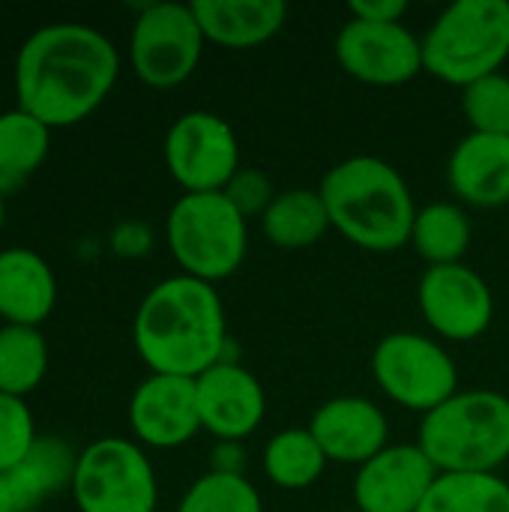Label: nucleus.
Returning <instances> with one entry per match:
<instances>
[{"label":"nucleus","instance_id":"393cba45","mask_svg":"<svg viewBox=\"0 0 509 512\" xmlns=\"http://www.w3.org/2000/svg\"><path fill=\"white\" fill-rule=\"evenodd\" d=\"M327 456L309 429H285L264 450V471L279 489H309L324 474Z\"/></svg>","mask_w":509,"mask_h":512},{"label":"nucleus","instance_id":"7ed1b4c3","mask_svg":"<svg viewBox=\"0 0 509 512\" xmlns=\"http://www.w3.org/2000/svg\"><path fill=\"white\" fill-rule=\"evenodd\" d=\"M321 198L330 225L354 246L369 252H396L411 240L417 207L402 174L378 156H354L327 171Z\"/></svg>","mask_w":509,"mask_h":512},{"label":"nucleus","instance_id":"2f4dec72","mask_svg":"<svg viewBox=\"0 0 509 512\" xmlns=\"http://www.w3.org/2000/svg\"><path fill=\"white\" fill-rule=\"evenodd\" d=\"M111 243H114V249H117L120 255L132 258V255H141L144 249H150V234H147V228H141V225H120V228L114 231Z\"/></svg>","mask_w":509,"mask_h":512},{"label":"nucleus","instance_id":"ddd939ff","mask_svg":"<svg viewBox=\"0 0 509 512\" xmlns=\"http://www.w3.org/2000/svg\"><path fill=\"white\" fill-rule=\"evenodd\" d=\"M438 480L420 444H396L369 459L354 480L357 512H417Z\"/></svg>","mask_w":509,"mask_h":512},{"label":"nucleus","instance_id":"9d476101","mask_svg":"<svg viewBox=\"0 0 509 512\" xmlns=\"http://www.w3.org/2000/svg\"><path fill=\"white\" fill-rule=\"evenodd\" d=\"M165 165L186 195L225 192L240 171L237 135L219 114L189 111L165 135Z\"/></svg>","mask_w":509,"mask_h":512},{"label":"nucleus","instance_id":"a878e982","mask_svg":"<svg viewBox=\"0 0 509 512\" xmlns=\"http://www.w3.org/2000/svg\"><path fill=\"white\" fill-rule=\"evenodd\" d=\"M417 512H509V486L495 474H438Z\"/></svg>","mask_w":509,"mask_h":512},{"label":"nucleus","instance_id":"20e7f679","mask_svg":"<svg viewBox=\"0 0 509 512\" xmlns=\"http://www.w3.org/2000/svg\"><path fill=\"white\" fill-rule=\"evenodd\" d=\"M420 450L438 474H495L509 459V399L492 390L456 393L426 414Z\"/></svg>","mask_w":509,"mask_h":512},{"label":"nucleus","instance_id":"2eb2a0df","mask_svg":"<svg viewBox=\"0 0 509 512\" xmlns=\"http://www.w3.org/2000/svg\"><path fill=\"white\" fill-rule=\"evenodd\" d=\"M201 429L219 441H243L264 420V390L252 372L237 363H216L195 378Z\"/></svg>","mask_w":509,"mask_h":512},{"label":"nucleus","instance_id":"f03ea898","mask_svg":"<svg viewBox=\"0 0 509 512\" xmlns=\"http://www.w3.org/2000/svg\"><path fill=\"white\" fill-rule=\"evenodd\" d=\"M132 339L153 375L201 378L222 363L228 339L216 288L186 273L162 279L141 300Z\"/></svg>","mask_w":509,"mask_h":512},{"label":"nucleus","instance_id":"7c9ffc66","mask_svg":"<svg viewBox=\"0 0 509 512\" xmlns=\"http://www.w3.org/2000/svg\"><path fill=\"white\" fill-rule=\"evenodd\" d=\"M405 12H408L405 0H354L351 3L354 18L375 21V24H399Z\"/></svg>","mask_w":509,"mask_h":512},{"label":"nucleus","instance_id":"412c9836","mask_svg":"<svg viewBox=\"0 0 509 512\" xmlns=\"http://www.w3.org/2000/svg\"><path fill=\"white\" fill-rule=\"evenodd\" d=\"M267 240L279 249H306L315 246L330 225L327 204L315 189H291L270 201L261 216Z\"/></svg>","mask_w":509,"mask_h":512},{"label":"nucleus","instance_id":"6e6552de","mask_svg":"<svg viewBox=\"0 0 509 512\" xmlns=\"http://www.w3.org/2000/svg\"><path fill=\"white\" fill-rule=\"evenodd\" d=\"M204 42L189 3H147L129 36V60L147 87L168 90L198 69Z\"/></svg>","mask_w":509,"mask_h":512},{"label":"nucleus","instance_id":"aec40b11","mask_svg":"<svg viewBox=\"0 0 509 512\" xmlns=\"http://www.w3.org/2000/svg\"><path fill=\"white\" fill-rule=\"evenodd\" d=\"M75 465H78V453L66 441L54 435H39L30 453L3 477L15 510L30 512L54 492L66 486L72 489Z\"/></svg>","mask_w":509,"mask_h":512},{"label":"nucleus","instance_id":"c756f323","mask_svg":"<svg viewBox=\"0 0 509 512\" xmlns=\"http://www.w3.org/2000/svg\"><path fill=\"white\" fill-rule=\"evenodd\" d=\"M225 195H228V201L243 216H252V213H261L264 216V210L273 201L270 198V183L261 174H255V171H237V177L228 183Z\"/></svg>","mask_w":509,"mask_h":512},{"label":"nucleus","instance_id":"0eeeda50","mask_svg":"<svg viewBox=\"0 0 509 512\" xmlns=\"http://www.w3.org/2000/svg\"><path fill=\"white\" fill-rule=\"evenodd\" d=\"M72 498L78 512H153L159 489L138 444L102 438L78 453Z\"/></svg>","mask_w":509,"mask_h":512},{"label":"nucleus","instance_id":"423d86ee","mask_svg":"<svg viewBox=\"0 0 509 512\" xmlns=\"http://www.w3.org/2000/svg\"><path fill=\"white\" fill-rule=\"evenodd\" d=\"M168 249L186 276L216 282L246 258V216L225 192L183 195L168 213Z\"/></svg>","mask_w":509,"mask_h":512},{"label":"nucleus","instance_id":"39448f33","mask_svg":"<svg viewBox=\"0 0 509 512\" xmlns=\"http://www.w3.org/2000/svg\"><path fill=\"white\" fill-rule=\"evenodd\" d=\"M509 57L507 0H459L423 39V66L456 87L489 78Z\"/></svg>","mask_w":509,"mask_h":512},{"label":"nucleus","instance_id":"dca6fc26","mask_svg":"<svg viewBox=\"0 0 509 512\" xmlns=\"http://www.w3.org/2000/svg\"><path fill=\"white\" fill-rule=\"evenodd\" d=\"M312 438L324 450L327 462H342V465H366L378 453L387 450V417L378 405L369 399L357 396H342L324 402L312 423H309Z\"/></svg>","mask_w":509,"mask_h":512},{"label":"nucleus","instance_id":"9b49d317","mask_svg":"<svg viewBox=\"0 0 509 512\" xmlns=\"http://www.w3.org/2000/svg\"><path fill=\"white\" fill-rule=\"evenodd\" d=\"M336 57L342 69L375 87L411 81L423 66V42L399 24H375L351 18L336 36Z\"/></svg>","mask_w":509,"mask_h":512},{"label":"nucleus","instance_id":"c85d7f7f","mask_svg":"<svg viewBox=\"0 0 509 512\" xmlns=\"http://www.w3.org/2000/svg\"><path fill=\"white\" fill-rule=\"evenodd\" d=\"M36 420L24 399L0 393V477H6L36 444Z\"/></svg>","mask_w":509,"mask_h":512},{"label":"nucleus","instance_id":"473e14b6","mask_svg":"<svg viewBox=\"0 0 509 512\" xmlns=\"http://www.w3.org/2000/svg\"><path fill=\"white\" fill-rule=\"evenodd\" d=\"M243 465H246V456L237 450V444L219 441L213 453V474H243Z\"/></svg>","mask_w":509,"mask_h":512},{"label":"nucleus","instance_id":"5701e85b","mask_svg":"<svg viewBox=\"0 0 509 512\" xmlns=\"http://www.w3.org/2000/svg\"><path fill=\"white\" fill-rule=\"evenodd\" d=\"M48 372V345L39 327H0V393L24 399Z\"/></svg>","mask_w":509,"mask_h":512},{"label":"nucleus","instance_id":"1a4fd4ad","mask_svg":"<svg viewBox=\"0 0 509 512\" xmlns=\"http://www.w3.org/2000/svg\"><path fill=\"white\" fill-rule=\"evenodd\" d=\"M372 372L381 390L411 411H435L456 396L459 372L450 354L426 336L393 333L378 342Z\"/></svg>","mask_w":509,"mask_h":512},{"label":"nucleus","instance_id":"bb28decb","mask_svg":"<svg viewBox=\"0 0 509 512\" xmlns=\"http://www.w3.org/2000/svg\"><path fill=\"white\" fill-rule=\"evenodd\" d=\"M177 512H261V498L243 474H207L180 501Z\"/></svg>","mask_w":509,"mask_h":512},{"label":"nucleus","instance_id":"f8f14e48","mask_svg":"<svg viewBox=\"0 0 509 512\" xmlns=\"http://www.w3.org/2000/svg\"><path fill=\"white\" fill-rule=\"evenodd\" d=\"M420 309L438 336L471 342L489 330L495 300L480 273L465 264H444L429 267L420 279Z\"/></svg>","mask_w":509,"mask_h":512},{"label":"nucleus","instance_id":"f257e3e1","mask_svg":"<svg viewBox=\"0 0 509 512\" xmlns=\"http://www.w3.org/2000/svg\"><path fill=\"white\" fill-rule=\"evenodd\" d=\"M117 72L120 57L105 33L75 21L45 24L15 54L18 108L48 129L75 126L105 102Z\"/></svg>","mask_w":509,"mask_h":512},{"label":"nucleus","instance_id":"a211bd4d","mask_svg":"<svg viewBox=\"0 0 509 512\" xmlns=\"http://www.w3.org/2000/svg\"><path fill=\"white\" fill-rule=\"evenodd\" d=\"M453 192L474 207H501L509 201V135L471 132L450 156Z\"/></svg>","mask_w":509,"mask_h":512},{"label":"nucleus","instance_id":"b1692460","mask_svg":"<svg viewBox=\"0 0 509 512\" xmlns=\"http://www.w3.org/2000/svg\"><path fill=\"white\" fill-rule=\"evenodd\" d=\"M411 243L432 267L459 264L471 246V222L456 204L447 201L429 204L417 210Z\"/></svg>","mask_w":509,"mask_h":512},{"label":"nucleus","instance_id":"f704fd0d","mask_svg":"<svg viewBox=\"0 0 509 512\" xmlns=\"http://www.w3.org/2000/svg\"><path fill=\"white\" fill-rule=\"evenodd\" d=\"M3 219H6V204H3V195H0V225H3Z\"/></svg>","mask_w":509,"mask_h":512},{"label":"nucleus","instance_id":"4468645a","mask_svg":"<svg viewBox=\"0 0 509 512\" xmlns=\"http://www.w3.org/2000/svg\"><path fill=\"white\" fill-rule=\"evenodd\" d=\"M129 426L135 438L156 450H171L201 432L195 378L150 375L129 402Z\"/></svg>","mask_w":509,"mask_h":512},{"label":"nucleus","instance_id":"6ab92c4d","mask_svg":"<svg viewBox=\"0 0 509 512\" xmlns=\"http://www.w3.org/2000/svg\"><path fill=\"white\" fill-rule=\"evenodd\" d=\"M189 6L204 39L222 48H255L273 39L288 18L282 0H195Z\"/></svg>","mask_w":509,"mask_h":512},{"label":"nucleus","instance_id":"c9c22d12","mask_svg":"<svg viewBox=\"0 0 509 512\" xmlns=\"http://www.w3.org/2000/svg\"><path fill=\"white\" fill-rule=\"evenodd\" d=\"M0 114H3V111H0Z\"/></svg>","mask_w":509,"mask_h":512},{"label":"nucleus","instance_id":"4be33fe9","mask_svg":"<svg viewBox=\"0 0 509 512\" xmlns=\"http://www.w3.org/2000/svg\"><path fill=\"white\" fill-rule=\"evenodd\" d=\"M51 150V129L27 114L12 108L0 114V189L24 183Z\"/></svg>","mask_w":509,"mask_h":512},{"label":"nucleus","instance_id":"f3484780","mask_svg":"<svg viewBox=\"0 0 509 512\" xmlns=\"http://www.w3.org/2000/svg\"><path fill=\"white\" fill-rule=\"evenodd\" d=\"M57 306V279L33 249H0V318L15 327H39Z\"/></svg>","mask_w":509,"mask_h":512},{"label":"nucleus","instance_id":"cd10ccee","mask_svg":"<svg viewBox=\"0 0 509 512\" xmlns=\"http://www.w3.org/2000/svg\"><path fill=\"white\" fill-rule=\"evenodd\" d=\"M465 117L474 132L483 135H509V78L495 72L465 87L462 96Z\"/></svg>","mask_w":509,"mask_h":512},{"label":"nucleus","instance_id":"72a5a7b5","mask_svg":"<svg viewBox=\"0 0 509 512\" xmlns=\"http://www.w3.org/2000/svg\"><path fill=\"white\" fill-rule=\"evenodd\" d=\"M0 512H18L15 510V504H12V495H9V489H6V483H3V477H0Z\"/></svg>","mask_w":509,"mask_h":512}]
</instances>
